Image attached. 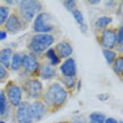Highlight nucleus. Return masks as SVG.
Instances as JSON below:
<instances>
[{"instance_id": "36", "label": "nucleus", "mask_w": 123, "mask_h": 123, "mask_svg": "<svg viewBox=\"0 0 123 123\" xmlns=\"http://www.w3.org/2000/svg\"><path fill=\"white\" fill-rule=\"evenodd\" d=\"M0 123H5L3 122V121H0Z\"/></svg>"}, {"instance_id": "17", "label": "nucleus", "mask_w": 123, "mask_h": 123, "mask_svg": "<svg viewBox=\"0 0 123 123\" xmlns=\"http://www.w3.org/2000/svg\"><path fill=\"white\" fill-rule=\"evenodd\" d=\"M8 110L7 102L3 92H0V115L3 116L6 114Z\"/></svg>"}, {"instance_id": "23", "label": "nucleus", "mask_w": 123, "mask_h": 123, "mask_svg": "<svg viewBox=\"0 0 123 123\" xmlns=\"http://www.w3.org/2000/svg\"><path fill=\"white\" fill-rule=\"evenodd\" d=\"M9 14V8L6 6L0 7V24H3L7 19Z\"/></svg>"}, {"instance_id": "8", "label": "nucleus", "mask_w": 123, "mask_h": 123, "mask_svg": "<svg viewBox=\"0 0 123 123\" xmlns=\"http://www.w3.org/2000/svg\"><path fill=\"white\" fill-rule=\"evenodd\" d=\"M117 41V35L112 30L108 29L103 32L101 42L103 47L108 49H113Z\"/></svg>"}, {"instance_id": "13", "label": "nucleus", "mask_w": 123, "mask_h": 123, "mask_svg": "<svg viewBox=\"0 0 123 123\" xmlns=\"http://www.w3.org/2000/svg\"><path fill=\"white\" fill-rule=\"evenodd\" d=\"M55 49L61 58H67L73 52L72 47L67 42L59 43L56 45Z\"/></svg>"}, {"instance_id": "2", "label": "nucleus", "mask_w": 123, "mask_h": 123, "mask_svg": "<svg viewBox=\"0 0 123 123\" xmlns=\"http://www.w3.org/2000/svg\"><path fill=\"white\" fill-rule=\"evenodd\" d=\"M54 42L52 36L46 34H39L31 38L28 44L30 50L36 53H41L46 50Z\"/></svg>"}, {"instance_id": "16", "label": "nucleus", "mask_w": 123, "mask_h": 123, "mask_svg": "<svg viewBox=\"0 0 123 123\" xmlns=\"http://www.w3.org/2000/svg\"><path fill=\"white\" fill-rule=\"evenodd\" d=\"M72 14L74 17V19L77 22V23H79L81 25L82 30H83V31L86 30V26L84 23V17H83L81 11L77 10V9H74L72 10Z\"/></svg>"}, {"instance_id": "14", "label": "nucleus", "mask_w": 123, "mask_h": 123, "mask_svg": "<svg viewBox=\"0 0 123 123\" xmlns=\"http://www.w3.org/2000/svg\"><path fill=\"white\" fill-rule=\"evenodd\" d=\"M55 74V70L50 65H43L39 71V75L43 79H52L54 77Z\"/></svg>"}, {"instance_id": "5", "label": "nucleus", "mask_w": 123, "mask_h": 123, "mask_svg": "<svg viewBox=\"0 0 123 123\" xmlns=\"http://www.w3.org/2000/svg\"><path fill=\"white\" fill-rule=\"evenodd\" d=\"M23 88L26 95L30 98H38L41 94L43 85L40 81L36 79L29 80L25 83Z\"/></svg>"}, {"instance_id": "27", "label": "nucleus", "mask_w": 123, "mask_h": 123, "mask_svg": "<svg viewBox=\"0 0 123 123\" xmlns=\"http://www.w3.org/2000/svg\"><path fill=\"white\" fill-rule=\"evenodd\" d=\"M73 123H86V119L81 115L74 117L72 119Z\"/></svg>"}, {"instance_id": "35", "label": "nucleus", "mask_w": 123, "mask_h": 123, "mask_svg": "<svg viewBox=\"0 0 123 123\" xmlns=\"http://www.w3.org/2000/svg\"><path fill=\"white\" fill-rule=\"evenodd\" d=\"M6 3H10V4H12V3L13 2V1H6Z\"/></svg>"}, {"instance_id": "38", "label": "nucleus", "mask_w": 123, "mask_h": 123, "mask_svg": "<svg viewBox=\"0 0 123 123\" xmlns=\"http://www.w3.org/2000/svg\"><path fill=\"white\" fill-rule=\"evenodd\" d=\"M90 123H92V122H91L90 121Z\"/></svg>"}, {"instance_id": "28", "label": "nucleus", "mask_w": 123, "mask_h": 123, "mask_svg": "<svg viewBox=\"0 0 123 123\" xmlns=\"http://www.w3.org/2000/svg\"><path fill=\"white\" fill-rule=\"evenodd\" d=\"M117 41L119 44H122L123 42V28L121 26L119 29L118 34L117 35Z\"/></svg>"}, {"instance_id": "34", "label": "nucleus", "mask_w": 123, "mask_h": 123, "mask_svg": "<svg viewBox=\"0 0 123 123\" xmlns=\"http://www.w3.org/2000/svg\"><path fill=\"white\" fill-rule=\"evenodd\" d=\"M81 81H79V83H78V85H77V90H79L80 88H81Z\"/></svg>"}, {"instance_id": "12", "label": "nucleus", "mask_w": 123, "mask_h": 123, "mask_svg": "<svg viewBox=\"0 0 123 123\" xmlns=\"http://www.w3.org/2000/svg\"><path fill=\"white\" fill-rule=\"evenodd\" d=\"M5 28L12 34H16L21 29V23L15 15L12 14L6 19Z\"/></svg>"}, {"instance_id": "25", "label": "nucleus", "mask_w": 123, "mask_h": 123, "mask_svg": "<svg viewBox=\"0 0 123 123\" xmlns=\"http://www.w3.org/2000/svg\"><path fill=\"white\" fill-rule=\"evenodd\" d=\"M66 86L68 88H72L75 86V79L74 77H66L63 79L62 81Z\"/></svg>"}, {"instance_id": "33", "label": "nucleus", "mask_w": 123, "mask_h": 123, "mask_svg": "<svg viewBox=\"0 0 123 123\" xmlns=\"http://www.w3.org/2000/svg\"><path fill=\"white\" fill-rule=\"evenodd\" d=\"M89 2L92 5H97L99 4L100 3V1H99V0H93V1H89Z\"/></svg>"}, {"instance_id": "18", "label": "nucleus", "mask_w": 123, "mask_h": 123, "mask_svg": "<svg viewBox=\"0 0 123 123\" xmlns=\"http://www.w3.org/2000/svg\"><path fill=\"white\" fill-rule=\"evenodd\" d=\"M46 55L48 58L50 60L51 64L52 65H58L60 63V60L57 55L55 54V52L54 49H50L47 50L46 53Z\"/></svg>"}, {"instance_id": "15", "label": "nucleus", "mask_w": 123, "mask_h": 123, "mask_svg": "<svg viewBox=\"0 0 123 123\" xmlns=\"http://www.w3.org/2000/svg\"><path fill=\"white\" fill-rule=\"evenodd\" d=\"M12 51L10 49H5L0 51V63L5 67H8L10 64V59Z\"/></svg>"}, {"instance_id": "29", "label": "nucleus", "mask_w": 123, "mask_h": 123, "mask_svg": "<svg viewBox=\"0 0 123 123\" xmlns=\"http://www.w3.org/2000/svg\"><path fill=\"white\" fill-rule=\"evenodd\" d=\"M7 75L6 69L5 68V67L0 63V79H3L5 78Z\"/></svg>"}, {"instance_id": "30", "label": "nucleus", "mask_w": 123, "mask_h": 123, "mask_svg": "<svg viewBox=\"0 0 123 123\" xmlns=\"http://www.w3.org/2000/svg\"><path fill=\"white\" fill-rule=\"evenodd\" d=\"M110 95L108 94V93H101L98 95V98H99V100H101L102 101H106L108 99H109Z\"/></svg>"}, {"instance_id": "7", "label": "nucleus", "mask_w": 123, "mask_h": 123, "mask_svg": "<svg viewBox=\"0 0 123 123\" xmlns=\"http://www.w3.org/2000/svg\"><path fill=\"white\" fill-rule=\"evenodd\" d=\"M6 95L9 101L14 106H18L21 104L22 93L20 88L16 85H11L6 90Z\"/></svg>"}, {"instance_id": "32", "label": "nucleus", "mask_w": 123, "mask_h": 123, "mask_svg": "<svg viewBox=\"0 0 123 123\" xmlns=\"http://www.w3.org/2000/svg\"><path fill=\"white\" fill-rule=\"evenodd\" d=\"M105 123H118L116 120L113 118H108L105 121Z\"/></svg>"}, {"instance_id": "24", "label": "nucleus", "mask_w": 123, "mask_h": 123, "mask_svg": "<svg viewBox=\"0 0 123 123\" xmlns=\"http://www.w3.org/2000/svg\"><path fill=\"white\" fill-rule=\"evenodd\" d=\"M113 69L115 72L117 74H121L123 72V58L122 57H120L115 60L114 65H113Z\"/></svg>"}, {"instance_id": "26", "label": "nucleus", "mask_w": 123, "mask_h": 123, "mask_svg": "<svg viewBox=\"0 0 123 123\" xmlns=\"http://www.w3.org/2000/svg\"><path fill=\"white\" fill-rule=\"evenodd\" d=\"M63 5L68 11H72L76 5V2L74 0H67L63 1Z\"/></svg>"}, {"instance_id": "3", "label": "nucleus", "mask_w": 123, "mask_h": 123, "mask_svg": "<svg viewBox=\"0 0 123 123\" xmlns=\"http://www.w3.org/2000/svg\"><path fill=\"white\" fill-rule=\"evenodd\" d=\"M42 6L38 1L23 0L19 3V13L24 20L30 21L35 14L41 10Z\"/></svg>"}, {"instance_id": "20", "label": "nucleus", "mask_w": 123, "mask_h": 123, "mask_svg": "<svg viewBox=\"0 0 123 123\" xmlns=\"http://www.w3.org/2000/svg\"><path fill=\"white\" fill-rule=\"evenodd\" d=\"M90 121L93 123H104L105 121V115L101 113L93 112L90 115Z\"/></svg>"}, {"instance_id": "22", "label": "nucleus", "mask_w": 123, "mask_h": 123, "mask_svg": "<svg viewBox=\"0 0 123 123\" xmlns=\"http://www.w3.org/2000/svg\"><path fill=\"white\" fill-rule=\"evenodd\" d=\"M103 55L105 56L107 63L108 64H111L115 60V57H116V53L113 51L110 50L108 49H105L103 52Z\"/></svg>"}, {"instance_id": "9", "label": "nucleus", "mask_w": 123, "mask_h": 123, "mask_svg": "<svg viewBox=\"0 0 123 123\" xmlns=\"http://www.w3.org/2000/svg\"><path fill=\"white\" fill-rule=\"evenodd\" d=\"M61 72L65 76L72 77L76 74V64L73 58H68L65 61L60 67Z\"/></svg>"}, {"instance_id": "37", "label": "nucleus", "mask_w": 123, "mask_h": 123, "mask_svg": "<svg viewBox=\"0 0 123 123\" xmlns=\"http://www.w3.org/2000/svg\"><path fill=\"white\" fill-rule=\"evenodd\" d=\"M119 123H123V121H120V122H119Z\"/></svg>"}, {"instance_id": "19", "label": "nucleus", "mask_w": 123, "mask_h": 123, "mask_svg": "<svg viewBox=\"0 0 123 123\" xmlns=\"http://www.w3.org/2000/svg\"><path fill=\"white\" fill-rule=\"evenodd\" d=\"M112 18L108 16H102L95 22V25L99 28H105L111 22Z\"/></svg>"}, {"instance_id": "21", "label": "nucleus", "mask_w": 123, "mask_h": 123, "mask_svg": "<svg viewBox=\"0 0 123 123\" xmlns=\"http://www.w3.org/2000/svg\"><path fill=\"white\" fill-rule=\"evenodd\" d=\"M21 59H22V57L18 54H16L13 55L12 65H11L12 70H18L20 68L21 65Z\"/></svg>"}, {"instance_id": "4", "label": "nucleus", "mask_w": 123, "mask_h": 123, "mask_svg": "<svg viewBox=\"0 0 123 123\" xmlns=\"http://www.w3.org/2000/svg\"><path fill=\"white\" fill-rule=\"evenodd\" d=\"M50 16L47 13L37 15L34 23V29L36 32H47L52 30L53 26L50 23Z\"/></svg>"}, {"instance_id": "31", "label": "nucleus", "mask_w": 123, "mask_h": 123, "mask_svg": "<svg viewBox=\"0 0 123 123\" xmlns=\"http://www.w3.org/2000/svg\"><path fill=\"white\" fill-rule=\"evenodd\" d=\"M7 34H6V32L4 31H0V41L4 40L6 38Z\"/></svg>"}, {"instance_id": "11", "label": "nucleus", "mask_w": 123, "mask_h": 123, "mask_svg": "<svg viewBox=\"0 0 123 123\" xmlns=\"http://www.w3.org/2000/svg\"><path fill=\"white\" fill-rule=\"evenodd\" d=\"M21 65L25 70L29 72H34L39 67L36 59L31 55H25L21 59Z\"/></svg>"}, {"instance_id": "6", "label": "nucleus", "mask_w": 123, "mask_h": 123, "mask_svg": "<svg viewBox=\"0 0 123 123\" xmlns=\"http://www.w3.org/2000/svg\"><path fill=\"white\" fill-rule=\"evenodd\" d=\"M17 120L18 123H32L33 121L30 104L28 102H23L19 105L17 111Z\"/></svg>"}, {"instance_id": "10", "label": "nucleus", "mask_w": 123, "mask_h": 123, "mask_svg": "<svg viewBox=\"0 0 123 123\" xmlns=\"http://www.w3.org/2000/svg\"><path fill=\"white\" fill-rule=\"evenodd\" d=\"M30 111L33 120L39 121L44 117L47 113V108L40 102H34L30 104Z\"/></svg>"}, {"instance_id": "1", "label": "nucleus", "mask_w": 123, "mask_h": 123, "mask_svg": "<svg viewBox=\"0 0 123 123\" xmlns=\"http://www.w3.org/2000/svg\"><path fill=\"white\" fill-rule=\"evenodd\" d=\"M67 98L65 90L58 83H53L44 95L45 104L50 108H59L63 105Z\"/></svg>"}]
</instances>
